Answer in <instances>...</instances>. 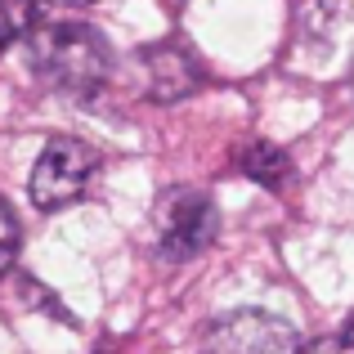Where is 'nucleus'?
Wrapping results in <instances>:
<instances>
[{"label": "nucleus", "mask_w": 354, "mask_h": 354, "mask_svg": "<svg viewBox=\"0 0 354 354\" xmlns=\"http://www.w3.org/2000/svg\"><path fill=\"white\" fill-rule=\"evenodd\" d=\"M18 242H23V234H18V220H14V211H9V202L0 198V278L14 269Z\"/></svg>", "instance_id": "obj_9"}, {"label": "nucleus", "mask_w": 354, "mask_h": 354, "mask_svg": "<svg viewBox=\"0 0 354 354\" xmlns=\"http://www.w3.org/2000/svg\"><path fill=\"white\" fill-rule=\"evenodd\" d=\"M296 63L310 77L354 72V0H296Z\"/></svg>", "instance_id": "obj_2"}, {"label": "nucleus", "mask_w": 354, "mask_h": 354, "mask_svg": "<svg viewBox=\"0 0 354 354\" xmlns=\"http://www.w3.org/2000/svg\"><path fill=\"white\" fill-rule=\"evenodd\" d=\"M202 354H301V337L269 310H234L207 323Z\"/></svg>", "instance_id": "obj_5"}, {"label": "nucleus", "mask_w": 354, "mask_h": 354, "mask_svg": "<svg viewBox=\"0 0 354 354\" xmlns=\"http://www.w3.org/2000/svg\"><path fill=\"white\" fill-rule=\"evenodd\" d=\"M45 5H54V9H81V5H95V0H45Z\"/></svg>", "instance_id": "obj_11"}, {"label": "nucleus", "mask_w": 354, "mask_h": 354, "mask_svg": "<svg viewBox=\"0 0 354 354\" xmlns=\"http://www.w3.org/2000/svg\"><path fill=\"white\" fill-rule=\"evenodd\" d=\"M32 27H36L32 5H23V0H0V50H5L14 36H27Z\"/></svg>", "instance_id": "obj_8"}, {"label": "nucleus", "mask_w": 354, "mask_h": 354, "mask_svg": "<svg viewBox=\"0 0 354 354\" xmlns=\"http://www.w3.org/2000/svg\"><path fill=\"white\" fill-rule=\"evenodd\" d=\"M346 337L354 341V314H350V323H346Z\"/></svg>", "instance_id": "obj_12"}, {"label": "nucleus", "mask_w": 354, "mask_h": 354, "mask_svg": "<svg viewBox=\"0 0 354 354\" xmlns=\"http://www.w3.org/2000/svg\"><path fill=\"white\" fill-rule=\"evenodd\" d=\"M153 238L166 260H193L220 238V207L207 189H166L153 207Z\"/></svg>", "instance_id": "obj_3"}, {"label": "nucleus", "mask_w": 354, "mask_h": 354, "mask_svg": "<svg viewBox=\"0 0 354 354\" xmlns=\"http://www.w3.org/2000/svg\"><path fill=\"white\" fill-rule=\"evenodd\" d=\"M27 63L36 77L72 99H95L113 77V50L90 23L72 18H36L27 32Z\"/></svg>", "instance_id": "obj_1"}, {"label": "nucleus", "mask_w": 354, "mask_h": 354, "mask_svg": "<svg viewBox=\"0 0 354 354\" xmlns=\"http://www.w3.org/2000/svg\"><path fill=\"white\" fill-rule=\"evenodd\" d=\"M238 171L247 175V180H256L260 189H287V180L296 175L292 157L283 153L278 144H269V139H251V144H242L238 153Z\"/></svg>", "instance_id": "obj_7"}, {"label": "nucleus", "mask_w": 354, "mask_h": 354, "mask_svg": "<svg viewBox=\"0 0 354 354\" xmlns=\"http://www.w3.org/2000/svg\"><path fill=\"white\" fill-rule=\"evenodd\" d=\"M135 81L139 95L157 99V104H175L202 90L207 68L184 41H153L144 50H135Z\"/></svg>", "instance_id": "obj_6"}, {"label": "nucleus", "mask_w": 354, "mask_h": 354, "mask_svg": "<svg viewBox=\"0 0 354 354\" xmlns=\"http://www.w3.org/2000/svg\"><path fill=\"white\" fill-rule=\"evenodd\" d=\"M99 175V148L86 144L77 135H59L41 148V157L32 162V180L27 193L41 211H63L77 198H86L90 180Z\"/></svg>", "instance_id": "obj_4"}, {"label": "nucleus", "mask_w": 354, "mask_h": 354, "mask_svg": "<svg viewBox=\"0 0 354 354\" xmlns=\"http://www.w3.org/2000/svg\"><path fill=\"white\" fill-rule=\"evenodd\" d=\"M350 95H354V72H350Z\"/></svg>", "instance_id": "obj_13"}, {"label": "nucleus", "mask_w": 354, "mask_h": 354, "mask_svg": "<svg viewBox=\"0 0 354 354\" xmlns=\"http://www.w3.org/2000/svg\"><path fill=\"white\" fill-rule=\"evenodd\" d=\"M301 354H354V341L350 337H323L314 346H305Z\"/></svg>", "instance_id": "obj_10"}]
</instances>
